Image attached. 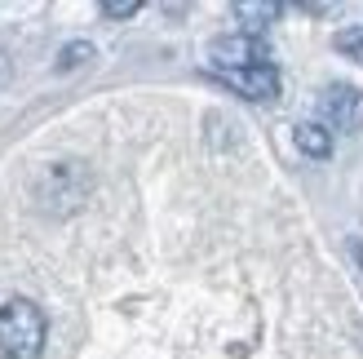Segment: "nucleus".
<instances>
[{
	"label": "nucleus",
	"mask_w": 363,
	"mask_h": 359,
	"mask_svg": "<svg viewBox=\"0 0 363 359\" xmlns=\"http://www.w3.org/2000/svg\"><path fill=\"white\" fill-rule=\"evenodd\" d=\"M45 337H49L45 311L31 297H9L0 306V355L5 359H40Z\"/></svg>",
	"instance_id": "1"
},
{
	"label": "nucleus",
	"mask_w": 363,
	"mask_h": 359,
	"mask_svg": "<svg viewBox=\"0 0 363 359\" xmlns=\"http://www.w3.org/2000/svg\"><path fill=\"white\" fill-rule=\"evenodd\" d=\"M213 71H240V67H270V49L262 45V35L240 31V35H217L208 45Z\"/></svg>",
	"instance_id": "2"
},
{
	"label": "nucleus",
	"mask_w": 363,
	"mask_h": 359,
	"mask_svg": "<svg viewBox=\"0 0 363 359\" xmlns=\"http://www.w3.org/2000/svg\"><path fill=\"white\" fill-rule=\"evenodd\" d=\"M319 116L323 129H341V133H359L363 129V89L354 84H328L319 94Z\"/></svg>",
	"instance_id": "3"
},
{
	"label": "nucleus",
	"mask_w": 363,
	"mask_h": 359,
	"mask_svg": "<svg viewBox=\"0 0 363 359\" xmlns=\"http://www.w3.org/2000/svg\"><path fill=\"white\" fill-rule=\"evenodd\" d=\"M217 80H226L240 98L248 102H270L279 98V71L275 67H240V71H213Z\"/></svg>",
	"instance_id": "4"
},
{
	"label": "nucleus",
	"mask_w": 363,
	"mask_h": 359,
	"mask_svg": "<svg viewBox=\"0 0 363 359\" xmlns=\"http://www.w3.org/2000/svg\"><path fill=\"white\" fill-rule=\"evenodd\" d=\"M293 142H297V151L311 155V160H328L333 155V133L323 129V124H297Z\"/></svg>",
	"instance_id": "5"
},
{
	"label": "nucleus",
	"mask_w": 363,
	"mask_h": 359,
	"mask_svg": "<svg viewBox=\"0 0 363 359\" xmlns=\"http://www.w3.org/2000/svg\"><path fill=\"white\" fill-rule=\"evenodd\" d=\"M235 18H244V23L257 31V27H266V23L279 18V5H275V0H262V5H257V0H240V5H235Z\"/></svg>",
	"instance_id": "6"
},
{
	"label": "nucleus",
	"mask_w": 363,
	"mask_h": 359,
	"mask_svg": "<svg viewBox=\"0 0 363 359\" xmlns=\"http://www.w3.org/2000/svg\"><path fill=\"white\" fill-rule=\"evenodd\" d=\"M337 49H341V53H350L354 62H363V27L341 31V35H337Z\"/></svg>",
	"instance_id": "7"
},
{
	"label": "nucleus",
	"mask_w": 363,
	"mask_h": 359,
	"mask_svg": "<svg viewBox=\"0 0 363 359\" xmlns=\"http://www.w3.org/2000/svg\"><path fill=\"white\" fill-rule=\"evenodd\" d=\"M84 58H94V45L76 40V45H67V49H62V62H58V67H62V71H67V67H80Z\"/></svg>",
	"instance_id": "8"
},
{
	"label": "nucleus",
	"mask_w": 363,
	"mask_h": 359,
	"mask_svg": "<svg viewBox=\"0 0 363 359\" xmlns=\"http://www.w3.org/2000/svg\"><path fill=\"white\" fill-rule=\"evenodd\" d=\"M138 13V0H106L102 5V18H129Z\"/></svg>",
	"instance_id": "9"
}]
</instances>
